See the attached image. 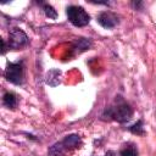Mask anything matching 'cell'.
<instances>
[{"mask_svg":"<svg viewBox=\"0 0 156 156\" xmlns=\"http://www.w3.org/2000/svg\"><path fill=\"white\" fill-rule=\"evenodd\" d=\"M133 116V108L130 105L124 101L121 96L116 98L115 102L105 108L101 115V119L104 121H116L118 123L128 122Z\"/></svg>","mask_w":156,"mask_h":156,"instance_id":"obj_1","label":"cell"},{"mask_svg":"<svg viewBox=\"0 0 156 156\" xmlns=\"http://www.w3.org/2000/svg\"><path fill=\"white\" fill-rule=\"evenodd\" d=\"M82 145V139L78 134H69L65 136L63 140L54 144L49 151V156H67L68 152H71L74 149H78Z\"/></svg>","mask_w":156,"mask_h":156,"instance_id":"obj_2","label":"cell"},{"mask_svg":"<svg viewBox=\"0 0 156 156\" xmlns=\"http://www.w3.org/2000/svg\"><path fill=\"white\" fill-rule=\"evenodd\" d=\"M66 13H67L68 21L76 27H84V26L89 24V22H90L89 13L82 6L71 5L67 7Z\"/></svg>","mask_w":156,"mask_h":156,"instance_id":"obj_3","label":"cell"},{"mask_svg":"<svg viewBox=\"0 0 156 156\" xmlns=\"http://www.w3.org/2000/svg\"><path fill=\"white\" fill-rule=\"evenodd\" d=\"M4 76L6 78L7 82L20 85L23 83L24 80V68H23V62L22 61H17V62H9Z\"/></svg>","mask_w":156,"mask_h":156,"instance_id":"obj_4","label":"cell"},{"mask_svg":"<svg viewBox=\"0 0 156 156\" xmlns=\"http://www.w3.org/2000/svg\"><path fill=\"white\" fill-rule=\"evenodd\" d=\"M28 41L27 34L20 28H13L9 34V49L11 50H20L28 45Z\"/></svg>","mask_w":156,"mask_h":156,"instance_id":"obj_5","label":"cell"},{"mask_svg":"<svg viewBox=\"0 0 156 156\" xmlns=\"http://www.w3.org/2000/svg\"><path fill=\"white\" fill-rule=\"evenodd\" d=\"M96 21H98L104 28L111 29V28H115V27L119 23V17H118L115 12H111V11H102V12H100V13L98 15Z\"/></svg>","mask_w":156,"mask_h":156,"instance_id":"obj_6","label":"cell"},{"mask_svg":"<svg viewBox=\"0 0 156 156\" xmlns=\"http://www.w3.org/2000/svg\"><path fill=\"white\" fill-rule=\"evenodd\" d=\"M2 104H4L5 107L12 110V108H15V107L18 105V98H17V95H16L15 93H10V91H7V93L4 94Z\"/></svg>","mask_w":156,"mask_h":156,"instance_id":"obj_7","label":"cell"},{"mask_svg":"<svg viewBox=\"0 0 156 156\" xmlns=\"http://www.w3.org/2000/svg\"><path fill=\"white\" fill-rule=\"evenodd\" d=\"M121 156H138V150L133 144H128L121 150Z\"/></svg>","mask_w":156,"mask_h":156,"instance_id":"obj_8","label":"cell"},{"mask_svg":"<svg viewBox=\"0 0 156 156\" xmlns=\"http://www.w3.org/2000/svg\"><path fill=\"white\" fill-rule=\"evenodd\" d=\"M129 130H130L133 134L144 135V134H145V129H144V127H143V121H138L135 124H133L132 127H129Z\"/></svg>","mask_w":156,"mask_h":156,"instance_id":"obj_9","label":"cell"},{"mask_svg":"<svg viewBox=\"0 0 156 156\" xmlns=\"http://www.w3.org/2000/svg\"><path fill=\"white\" fill-rule=\"evenodd\" d=\"M43 10H44L46 17L52 18V20H55V18L57 17V12H56V10H55L51 5H49V4H43Z\"/></svg>","mask_w":156,"mask_h":156,"instance_id":"obj_10","label":"cell"},{"mask_svg":"<svg viewBox=\"0 0 156 156\" xmlns=\"http://www.w3.org/2000/svg\"><path fill=\"white\" fill-rule=\"evenodd\" d=\"M104 156H115V152L113 151H108L106 155H104Z\"/></svg>","mask_w":156,"mask_h":156,"instance_id":"obj_11","label":"cell"}]
</instances>
